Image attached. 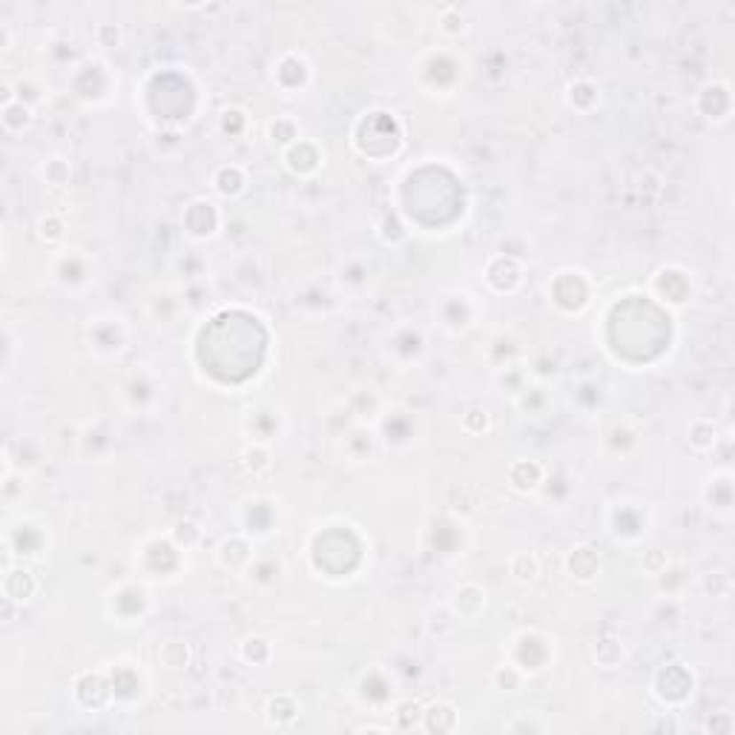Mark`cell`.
<instances>
[{"mask_svg": "<svg viewBox=\"0 0 735 735\" xmlns=\"http://www.w3.org/2000/svg\"><path fill=\"white\" fill-rule=\"evenodd\" d=\"M239 465L244 471H248L250 477H265V474H271L273 471V451L267 443H250L241 448V454H239Z\"/></svg>", "mask_w": 735, "mask_h": 735, "instance_id": "obj_30", "label": "cell"}, {"mask_svg": "<svg viewBox=\"0 0 735 735\" xmlns=\"http://www.w3.org/2000/svg\"><path fill=\"white\" fill-rule=\"evenodd\" d=\"M488 604V592L480 583H462L451 595V612L457 615V620H477L486 612Z\"/></svg>", "mask_w": 735, "mask_h": 735, "instance_id": "obj_15", "label": "cell"}, {"mask_svg": "<svg viewBox=\"0 0 735 735\" xmlns=\"http://www.w3.org/2000/svg\"><path fill=\"white\" fill-rule=\"evenodd\" d=\"M0 124L9 136H20L23 130H29L35 124V109L23 101H12L6 107H0Z\"/></svg>", "mask_w": 735, "mask_h": 735, "instance_id": "obj_37", "label": "cell"}, {"mask_svg": "<svg viewBox=\"0 0 735 735\" xmlns=\"http://www.w3.org/2000/svg\"><path fill=\"white\" fill-rule=\"evenodd\" d=\"M566 572H569V578L581 581V583H589V581L597 578V572H600V555L589 543L574 546V549H569V555H566Z\"/></svg>", "mask_w": 735, "mask_h": 735, "instance_id": "obj_21", "label": "cell"}, {"mask_svg": "<svg viewBox=\"0 0 735 735\" xmlns=\"http://www.w3.org/2000/svg\"><path fill=\"white\" fill-rule=\"evenodd\" d=\"M526 678H529V676H526V672H523L518 664H511V660H506V664L494 667V672H492V687H494L497 692L511 695V692H520V690H523Z\"/></svg>", "mask_w": 735, "mask_h": 735, "instance_id": "obj_43", "label": "cell"}, {"mask_svg": "<svg viewBox=\"0 0 735 735\" xmlns=\"http://www.w3.org/2000/svg\"><path fill=\"white\" fill-rule=\"evenodd\" d=\"M423 704L414 701V698H402L394 707H391V718H394V730L411 732V730H423Z\"/></svg>", "mask_w": 735, "mask_h": 735, "instance_id": "obj_40", "label": "cell"}, {"mask_svg": "<svg viewBox=\"0 0 735 735\" xmlns=\"http://www.w3.org/2000/svg\"><path fill=\"white\" fill-rule=\"evenodd\" d=\"M629 503H620V520L609 518V526H612V534L618 537V541H627V543H635L638 537L646 534V526H649V511H638V518H632L629 514Z\"/></svg>", "mask_w": 735, "mask_h": 735, "instance_id": "obj_28", "label": "cell"}, {"mask_svg": "<svg viewBox=\"0 0 735 735\" xmlns=\"http://www.w3.org/2000/svg\"><path fill=\"white\" fill-rule=\"evenodd\" d=\"M313 81V69L308 64V58L302 52H285L279 55V60L273 64V87L285 95V98H293V95H302L304 90L311 87Z\"/></svg>", "mask_w": 735, "mask_h": 735, "instance_id": "obj_4", "label": "cell"}, {"mask_svg": "<svg viewBox=\"0 0 735 735\" xmlns=\"http://www.w3.org/2000/svg\"><path fill=\"white\" fill-rule=\"evenodd\" d=\"M90 267H92L90 259L81 250H67L58 259L55 281H60L64 288H78V285H83V281L90 279Z\"/></svg>", "mask_w": 735, "mask_h": 735, "instance_id": "obj_22", "label": "cell"}, {"mask_svg": "<svg viewBox=\"0 0 735 735\" xmlns=\"http://www.w3.org/2000/svg\"><path fill=\"white\" fill-rule=\"evenodd\" d=\"M244 431L253 439V443H276V439L285 434V414H281L271 402H262V406H253L248 414H244Z\"/></svg>", "mask_w": 735, "mask_h": 735, "instance_id": "obj_9", "label": "cell"}, {"mask_svg": "<svg viewBox=\"0 0 735 735\" xmlns=\"http://www.w3.org/2000/svg\"><path fill=\"white\" fill-rule=\"evenodd\" d=\"M529 385H532V374H529V368H526V362H514V365L497 368L494 371V388L503 397H509L511 402L518 399Z\"/></svg>", "mask_w": 735, "mask_h": 735, "instance_id": "obj_24", "label": "cell"}, {"mask_svg": "<svg viewBox=\"0 0 735 735\" xmlns=\"http://www.w3.org/2000/svg\"><path fill=\"white\" fill-rule=\"evenodd\" d=\"M477 313H480V304L469 290H451L439 299V325L451 334L469 330L477 322Z\"/></svg>", "mask_w": 735, "mask_h": 735, "instance_id": "obj_6", "label": "cell"}, {"mask_svg": "<svg viewBox=\"0 0 735 735\" xmlns=\"http://www.w3.org/2000/svg\"><path fill=\"white\" fill-rule=\"evenodd\" d=\"M399 328H402V336H406V342H399L394 334H388L385 353H388L391 360H397L399 365H411V362H416L425 353V336H423V330L414 328V325H399Z\"/></svg>", "mask_w": 735, "mask_h": 735, "instance_id": "obj_16", "label": "cell"}, {"mask_svg": "<svg viewBox=\"0 0 735 735\" xmlns=\"http://www.w3.org/2000/svg\"><path fill=\"white\" fill-rule=\"evenodd\" d=\"M218 132H222L225 138H241L244 132L250 130V115L244 107H225L222 113H218V121H216Z\"/></svg>", "mask_w": 735, "mask_h": 735, "instance_id": "obj_41", "label": "cell"}, {"mask_svg": "<svg viewBox=\"0 0 735 735\" xmlns=\"http://www.w3.org/2000/svg\"><path fill=\"white\" fill-rule=\"evenodd\" d=\"M641 563H644V572H646V574H652V578H655V574H660V572L667 569L669 557L664 555V551L652 549V551H646V555H644V560H641Z\"/></svg>", "mask_w": 735, "mask_h": 735, "instance_id": "obj_57", "label": "cell"}, {"mask_svg": "<svg viewBox=\"0 0 735 735\" xmlns=\"http://www.w3.org/2000/svg\"><path fill=\"white\" fill-rule=\"evenodd\" d=\"M566 104L581 115H589L600 104V87L592 78H574L566 83Z\"/></svg>", "mask_w": 735, "mask_h": 735, "instance_id": "obj_25", "label": "cell"}, {"mask_svg": "<svg viewBox=\"0 0 735 735\" xmlns=\"http://www.w3.org/2000/svg\"><path fill=\"white\" fill-rule=\"evenodd\" d=\"M299 138H302V127L293 115H276L273 121H267V141L279 146L281 153L296 144Z\"/></svg>", "mask_w": 735, "mask_h": 735, "instance_id": "obj_34", "label": "cell"}, {"mask_svg": "<svg viewBox=\"0 0 735 735\" xmlns=\"http://www.w3.org/2000/svg\"><path fill=\"white\" fill-rule=\"evenodd\" d=\"M368 279H371V265L362 256H351L339 265V285L345 290H362L368 285Z\"/></svg>", "mask_w": 735, "mask_h": 735, "instance_id": "obj_39", "label": "cell"}, {"mask_svg": "<svg viewBox=\"0 0 735 735\" xmlns=\"http://www.w3.org/2000/svg\"><path fill=\"white\" fill-rule=\"evenodd\" d=\"M164 397V383L150 371H136L130 374V379L124 383V399L132 411L138 414H153L155 406Z\"/></svg>", "mask_w": 735, "mask_h": 735, "instance_id": "obj_8", "label": "cell"}, {"mask_svg": "<svg viewBox=\"0 0 735 735\" xmlns=\"http://www.w3.org/2000/svg\"><path fill=\"white\" fill-rule=\"evenodd\" d=\"M336 451L342 462L348 465H368L379 457V451H383V439H379L376 428L368 425V423H353L351 428L339 434V443H336Z\"/></svg>", "mask_w": 735, "mask_h": 735, "instance_id": "obj_2", "label": "cell"}, {"mask_svg": "<svg viewBox=\"0 0 735 735\" xmlns=\"http://www.w3.org/2000/svg\"><path fill=\"white\" fill-rule=\"evenodd\" d=\"M281 162L296 178H311L325 167V150L313 138H299L281 153Z\"/></svg>", "mask_w": 735, "mask_h": 735, "instance_id": "obj_12", "label": "cell"}, {"mask_svg": "<svg viewBox=\"0 0 735 735\" xmlns=\"http://www.w3.org/2000/svg\"><path fill=\"white\" fill-rule=\"evenodd\" d=\"M244 574H248L250 583H256V586H271L281 578V563L273 557H256Z\"/></svg>", "mask_w": 735, "mask_h": 735, "instance_id": "obj_46", "label": "cell"}, {"mask_svg": "<svg viewBox=\"0 0 735 735\" xmlns=\"http://www.w3.org/2000/svg\"><path fill=\"white\" fill-rule=\"evenodd\" d=\"M150 612V592L141 583H121L109 595V615L118 623H141Z\"/></svg>", "mask_w": 735, "mask_h": 735, "instance_id": "obj_7", "label": "cell"}, {"mask_svg": "<svg viewBox=\"0 0 735 735\" xmlns=\"http://www.w3.org/2000/svg\"><path fill=\"white\" fill-rule=\"evenodd\" d=\"M41 178H43V184H49V187L64 190L72 181V162L67 155H49L41 164Z\"/></svg>", "mask_w": 735, "mask_h": 735, "instance_id": "obj_42", "label": "cell"}, {"mask_svg": "<svg viewBox=\"0 0 735 735\" xmlns=\"http://www.w3.org/2000/svg\"><path fill=\"white\" fill-rule=\"evenodd\" d=\"M210 187L222 199H239L248 190V170L241 164H218L210 176Z\"/></svg>", "mask_w": 735, "mask_h": 735, "instance_id": "obj_19", "label": "cell"}, {"mask_svg": "<svg viewBox=\"0 0 735 735\" xmlns=\"http://www.w3.org/2000/svg\"><path fill=\"white\" fill-rule=\"evenodd\" d=\"M701 589L713 597H727L732 592V581L727 572H709L701 578Z\"/></svg>", "mask_w": 735, "mask_h": 735, "instance_id": "obj_54", "label": "cell"}, {"mask_svg": "<svg viewBox=\"0 0 735 735\" xmlns=\"http://www.w3.org/2000/svg\"><path fill=\"white\" fill-rule=\"evenodd\" d=\"M216 560L233 574H244L256 560V549L248 534H230L216 549Z\"/></svg>", "mask_w": 735, "mask_h": 735, "instance_id": "obj_13", "label": "cell"}, {"mask_svg": "<svg viewBox=\"0 0 735 735\" xmlns=\"http://www.w3.org/2000/svg\"><path fill=\"white\" fill-rule=\"evenodd\" d=\"M92 695V709H101L109 704V698H113V684H109V676L107 672H83V676L75 678V687H72V695H75V701H81V707L90 709V701L83 695Z\"/></svg>", "mask_w": 735, "mask_h": 735, "instance_id": "obj_17", "label": "cell"}, {"mask_svg": "<svg viewBox=\"0 0 735 735\" xmlns=\"http://www.w3.org/2000/svg\"><path fill=\"white\" fill-rule=\"evenodd\" d=\"M376 236L383 239L385 244H402V241H406V236H408V230H406V225H402L394 213H385L383 218H379V225H376Z\"/></svg>", "mask_w": 735, "mask_h": 735, "instance_id": "obj_51", "label": "cell"}, {"mask_svg": "<svg viewBox=\"0 0 735 735\" xmlns=\"http://www.w3.org/2000/svg\"><path fill=\"white\" fill-rule=\"evenodd\" d=\"M18 532H20V534H29V532H32V534H41L38 526H32V523H18ZM38 549H41V546H32L29 541H20V551H18V555H38Z\"/></svg>", "mask_w": 735, "mask_h": 735, "instance_id": "obj_58", "label": "cell"}, {"mask_svg": "<svg viewBox=\"0 0 735 735\" xmlns=\"http://www.w3.org/2000/svg\"><path fill=\"white\" fill-rule=\"evenodd\" d=\"M104 425H107V420H95V423H90V425L81 431V437H78V451H81L83 457L101 460V457L109 454V448L115 446V439H113L115 431H113V425H109L107 431H101Z\"/></svg>", "mask_w": 735, "mask_h": 735, "instance_id": "obj_20", "label": "cell"}, {"mask_svg": "<svg viewBox=\"0 0 735 735\" xmlns=\"http://www.w3.org/2000/svg\"><path fill=\"white\" fill-rule=\"evenodd\" d=\"M457 623V615L451 612V606H443V609H434L431 615H428V632L437 635V638H443L451 629H454Z\"/></svg>", "mask_w": 735, "mask_h": 735, "instance_id": "obj_53", "label": "cell"}, {"mask_svg": "<svg viewBox=\"0 0 735 735\" xmlns=\"http://www.w3.org/2000/svg\"><path fill=\"white\" fill-rule=\"evenodd\" d=\"M299 718V701L293 698L290 692H279V695H271L265 704V721L276 730H285L290 727L293 721Z\"/></svg>", "mask_w": 735, "mask_h": 735, "instance_id": "obj_27", "label": "cell"}, {"mask_svg": "<svg viewBox=\"0 0 735 735\" xmlns=\"http://www.w3.org/2000/svg\"><path fill=\"white\" fill-rule=\"evenodd\" d=\"M592 660L604 669H618L627 660V644L615 638V635H604L592 646Z\"/></svg>", "mask_w": 735, "mask_h": 735, "instance_id": "obj_33", "label": "cell"}, {"mask_svg": "<svg viewBox=\"0 0 735 735\" xmlns=\"http://www.w3.org/2000/svg\"><path fill=\"white\" fill-rule=\"evenodd\" d=\"M0 35H4V49H12V29H9V23H4V27H0Z\"/></svg>", "mask_w": 735, "mask_h": 735, "instance_id": "obj_60", "label": "cell"}, {"mask_svg": "<svg viewBox=\"0 0 735 735\" xmlns=\"http://www.w3.org/2000/svg\"><path fill=\"white\" fill-rule=\"evenodd\" d=\"M658 281H667L664 290H652L660 302H667L669 308H687L695 296V288H692V273H687L684 267L678 265H667L660 267V271L652 276Z\"/></svg>", "mask_w": 735, "mask_h": 735, "instance_id": "obj_11", "label": "cell"}, {"mask_svg": "<svg viewBox=\"0 0 735 735\" xmlns=\"http://www.w3.org/2000/svg\"><path fill=\"white\" fill-rule=\"evenodd\" d=\"M374 428L385 448H408L416 443V434H420L416 416L408 408H385L376 416Z\"/></svg>", "mask_w": 735, "mask_h": 735, "instance_id": "obj_3", "label": "cell"}, {"mask_svg": "<svg viewBox=\"0 0 735 735\" xmlns=\"http://www.w3.org/2000/svg\"><path fill=\"white\" fill-rule=\"evenodd\" d=\"M107 676H109V684H113L115 701H132V698H138V692L144 690V681L138 678V667L127 664V660L115 664Z\"/></svg>", "mask_w": 735, "mask_h": 735, "instance_id": "obj_23", "label": "cell"}, {"mask_svg": "<svg viewBox=\"0 0 735 735\" xmlns=\"http://www.w3.org/2000/svg\"><path fill=\"white\" fill-rule=\"evenodd\" d=\"M35 230H38V239L43 244H60L67 236V222L60 213H43L38 218V225H35Z\"/></svg>", "mask_w": 735, "mask_h": 735, "instance_id": "obj_47", "label": "cell"}, {"mask_svg": "<svg viewBox=\"0 0 735 735\" xmlns=\"http://www.w3.org/2000/svg\"><path fill=\"white\" fill-rule=\"evenodd\" d=\"M506 730H509V732H543V730H546V724H543V721H534L532 715L520 713L518 718H511V721H509Z\"/></svg>", "mask_w": 735, "mask_h": 735, "instance_id": "obj_56", "label": "cell"}, {"mask_svg": "<svg viewBox=\"0 0 735 735\" xmlns=\"http://www.w3.org/2000/svg\"><path fill=\"white\" fill-rule=\"evenodd\" d=\"M92 38H95V46H101L109 52V49H118L124 43V29H121L118 23H98Z\"/></svg>", "mask_w": 735, "mask_h": 735, "instance_id": "obj_52", "label": "cell"}, {"mask_svg": "<svg viewBox=\"0 0 735 735\" xmlns=\"http://www.w3.org/2000/svg\"><path fill=\"white\" fill-rule=\"evenodd\" d=\"M509 574L518 586H532L541 578V560H537L534 551H518L509 560Z\"/></svg>", "mask_w": 735, "mask_h": 735, "instance_id": "obj_38", "label": "cell"}, {"mask_svg": "<svg viewBox=\"0 0 735 735\" xmlns=\"http://www.w3.org/2000/svg\"><path fill=\"white\" fill-rule=\"evenodd\" d=\"M506 480L518 494H537L546 483V465L537 460H514L506 471Z\"/></svg>", "mask_w": 735, "mask_h": 735, "instance_id": "obj_14", "label": "cell"}, {"mask_svg": "<svg viewBox=\"0 0 735 735\" xmlns=\"http://www.w3.org/2000/svg\"><path fill=\"white\" fill-rule=\"evenodd\" d=\"M170 541H173L181 551H190L202 543V526L195 520H178L173 529H170Z\"/></svg>", "mask_w": 735, "mask_h": 735, "instance_id": "obj_48", "label": "cell"}, {"mask_svg": "<svg viewBox=\"0 0 735 735\" xmlns=\"http://www.w3.org/2000/svg\"><path fill=\"white\" fill-rule=\"evenodd\" d=\"M41 589V581L35 578V572L27 569V566H18L12 569L6 566V574H4V597L15 600V604H29V600L38 595Z\"/></svg>", "mask_w": 735, "mask_h": 735, "instance_id": "obj_18", "label": "cell"}, {"mask_svg": "<svg viewBox=\"0 0 735 735\" xmlns=\"http://www.w3.org/2000/svg\"><path fill=\"white\" fill-rule=\"evenodd\" d=\"M704 500L715 514L730 518V511H732V477H730V471L709 477V483L704 488Z\"/></svg>", "mask_w": 735, "mask_h": 735, "instance_id": "obj_29", "label": "cell"}, {"mask_svg": "<svg viewBox=\"0 0 735 735\" xmlns=\"http://www.w3.org/2000/svg\"><path fill=\"white\" fill-rule=\"evenodd\" d=\"M460 428L471 437H483L488 428H492V414H488V408H483V406H471L462 414Z\"/></svg>", "mask_w": 735, "mask_h": 735, "instance_id": "obj_50", "label": "cell"}, {"mask_svg": "<svg viewBox=\"0 0 735 735\" xmlns=\"http://www.w3.org/2000/svg\"><path fill=\"white\" fill-rule=\"evenodd\" d=\"M486 285L492 293H500V296H509V293H518L523 285V262L518 256L509 253H497L488 259L486 265Z\"/></svg>", "mask_w": 735, "mask_h": 735, "instance_id": "obj_10", "label": "cell"}, {"mask_svg": "<svg viewBox=\"0 0 735 735\" xmlns=\"http://www.w3.org/2000/svg\"><path fill=\"white\" fill-rule=\"evenodd\" d=\"M181 227L193 241H207L222 230V210L210 199H193L181 213Z\"/></svg>", "mask_w": 735, "mask_h": 735, "instance_id": "obj_5", "label": "cell"}, {"mask_svg": "<svg viewBox=\"0 0 735 735\" xmlns=\"http://www.w3.org/2000/svg\"><path fill=\"white\" fill-rule=\"evenodd\" d=\"M239 658L244 664H253V667H265L267 660L273 658V646L262 635H248L241 644H239Z\"/></svg>", "mask_w": 735, "mask_h": 735, "instance_id": "obj_44", "label": "cell"}, {"mask_svg": "<svg viewBox=\"0 0 735 735\" xmlns=\"http://www.w3.org/2000/svg\"><path fill=\"white\" fill-rule=\"evenodd\" d=\"M460 724V713L451 701H431L423 709V730L425 732H454Z\"/></svg>", "mask_w": 735, "mask_h": 735, "instance_id": "obj_26", "label": "cell"}, {"mask_svg": "<svg viewBox=\"0 0 735 735\" xmlns=\"http://www.w3.org/2000/svg\"><path fill=\"white\" fill-rule=\"evenodd\" d=\"M652 730H658V732H681V724L672 715H664V718L652 721Z\"/></svg>", "mask_w": 735, "mask_h": 735, "instance_id": "obj_59", "label": "cell"}, {"mask_svg": "<svg viewBox=\"0 0 735 735\" xmlns=\"http://www.w3.org/2000/svg\"><path fill=\"white\" fill-rule=\"evenodd\" d=\"M658 578V589L660 595L667 597H678L681 595V586L678 583H687L690 581V569L684 566V563H667V569L655 574Z\"/></svg>", "mask_w": 735, "mask_h": 735, "instance_id": "obj_45", "label": "cell"}, {"mask_svg": "<svg viewBox=\"0 0 735 735\" xmlns=\"http://www.w3.org/2000/svg\"><path fill=\"white\" fill-rule=\"evenodd\" d=\"M15 83V95H18V101H23V104H29L32 109L38 107L41 101H43V87L38 81H32V78H20V81H12Z\"/></svg>", "mask_w": 735, "mask_h": 735, "instance_id": "obj_55", "label": "cell"}, {"mask_svg": "<svg viewBox=\"0 0 735 735\" xmlns=\"http://www.w3.org/2000/svg\"><path fill=\"white\" fill-rule=\"evenodd\" d=\"M437 29H439V35H446V38H460V35L469 32V18H465L457 6H446L443 15L437 20Z\"/></svg>", "mask_w": 735, "mask_h": 735, "instance_id": "obj_49", "label": "cell"}, {"mask_svg": "<svg viewBox=\"0 0 735 735\" xmlns=\"http://www.w3.org/2000/svg\"><path fill=\"white\" fill-rule=\"evenodd\" d=\"M158 664L167 672H184L193 664V646L184 638H170L158 646Z\"/></svg>", "mask_w": 735, "mask_h": 735, "instance_id": "obj_31", "label": "cell"}, {"mask_svg": "<svg viewBox=\"0 0 735 735\" xmlns=\"http://www.w3.org/2000/svg\"><path fill=\"white\" fill-rule=\"evenodd\" d=\"M87 342H90V351L95 353L98 360H113L127 348L130 328L115 313H101V316H95V320H90Z\"/></svg>", "mask_w": 735, "mask_h": 735, "instance_id": "obj_1", "label": "cell"}, {"mask_svg": "<svg viewBox=\"0 0 735 735\" xmlns=\"http://www.w3.org/2000/svg\"><path fill=\"white\" fill-rule=\"evenodd\" d=\"M718 439H721V431H718V425L713 420H707V416H698V420L690 423V431H687V443L692 451H698V454H707V451H715L718 446Z\"/></svg>", "mask_w": 735, "mask_h": 735, "instance_id": "obj_35", "label": "cell"}, {"mask_svg": "<svg viewBox=\"0 0 735 735\" xmlns=\"http://www.w3.org/2000/svg\"><path fill=\"white\" fill-rule=\"evenodd\" d=\"M500 351V357L492 360V368L497 371V368H506V365H514V362H523V342L514 336V334H497L492 342H488V348H486V357H492V353Z\"/></svg>", "mask_w": 735, "mask_h": 735, "instance_id": "obj_32", "label": "cell"}, {"mask_svg": "<svg viewBox=\"0 0 735 735\" xmlns=\"http://www.w3.org/2000/svg\"><path fill=\"white\" fill-rule=\"evenodd\" d=\"M514 406H518L526 416H543L551 408V391L546 383H532L518 399H514Z\"/></svg>", "mask_w": 735, "mask_h": 735, "instance_id": "obj_36", "label": "cell"}]
</instances>
